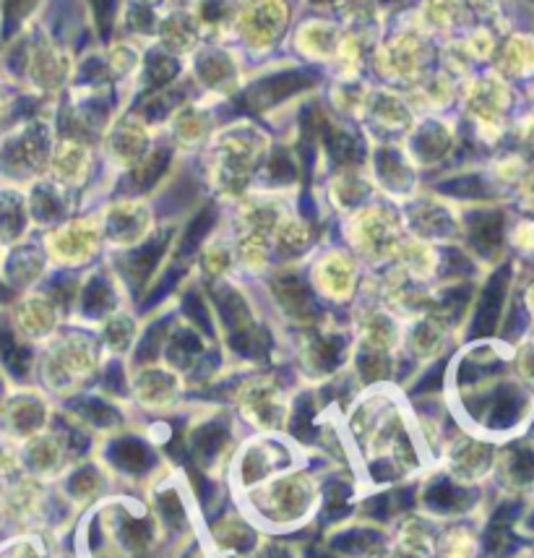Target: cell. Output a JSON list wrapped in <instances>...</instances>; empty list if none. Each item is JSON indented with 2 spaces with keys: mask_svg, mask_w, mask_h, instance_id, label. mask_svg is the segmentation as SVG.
<instances>
[{
  "mask_svg": "<svg viewBox=\"0 0 534 558\" xmlns=\"http://www.w3.org/2000/svg\"><path fill=\"white\" fill-rule=\"evenodd\" d=\"M211 225H214V211H211V209H209V211H204V215H198L196 219H193L191 228H189V232H185L183 254H191V251L196 248V245L204 241L206 232L211 230Z\"/></svg>",
  "mask_w": 534,
  "mask_h": 558,
  "instance_id": "8",
  "label": "cell"
},
{
  "mask_svg": "<svg viewBox=\"0 0 534 558\" xmlns=\"http://www.w3.org/2000/svg\"><path fill=\"white\" fill-rule=\"evenodd\" d=\"M313 3H318V5H320V3H329V0H313Z\"/></svg>",
  "mask_w": 534,
  "mask_h": 558,
  "instance_id": "11",
  "label": "cell"
},
{
  "mask_svg": "<svg viewBox=\"0 0 534 558\" xmlns=\"http://www.w3.org/2000/svg\"><path fill=\"white\" fill-rule=\"evenodd\" d=\"M0 558H58L45 541L43 533L37 530H26V533L16 535L13 541L0 548Z\"/></svg>",
  "mask_w": 534,
  "mask_h": 558,
  "instance_id": "5",
  "label": "cell"
},
{
  "mask_svg": "<svg viewBox=\"0 0 534 558\" xmlns=\"http://www.w3.org/2000/svg\"><path fill=\"white\" fill-rule=\"evenodd\" d=\"M472 241L483 254H490L500 243V217L498 215H480L472 219Z\"/></svg>",
  "mask_w": 534,
  "mask_h": 558,
  "instance_id": "6",
  "label": "cell"
},
{
  "mask_svg": "<svg viewBox=\"0 0 534 558\" xmlns=\"http://www.w3.org/2000/svg\"><path fill=\"white\" fill-rule=\"evenodd\" d=\"M92 9H95L99 32H102V37H107L112 29V22H116L118 0H92Z\"/></svg>",
  "mask_w": 534,
  "mask_h": 558,
  "instance_id": "10",
  "label": "cell"
},
{
  "mask_svg": "<svg viewBox=\"0 0 534 558\" xmlns=\"http://www.w3.org/2000/svg\"><path fill=\"white\" fill-rule=\"evenodd\" d=\"M37 5V0H5L3 3V29L5 35H13L22 19Z\"/></svg>",
  "mask_w": 534,
  "mask_h": 558,
  "instance_id": "7",
  "label": "cell"
},
{
  "mask_svg": "<svg viewBox=\"0 0 534 558\" xmlns=\"http://www.w3.org/2000/svg\"><path fill=\"white\" fill-rule=\"evenodd\" d=\"M313 82H316V76H313L311 71L277 73V76H269L264 78V82H258L256 86H251V89L240 97V102H243L245 110H264V108H271V105L282 102L284 97H292L298 95V92L308 89V86H313Z\"/></svg>",
  "mask_w": 534,
  "mask_h": 558,
  "instance_id": "2",
  "label": "cell"
},
{
  "mask_svg": "<svg viewBox=\"0 0 534 558\" xmlns=\"http://www.w3.org/2000/svg\"><path fill=\"white\" fill-rule=\"evenodd\" d=\"M384 3H399V0H384Z\"/></svg>",
  "mask_w": 534,
  "mask_h": 558,
  "instance_id": "12",
  "label": "cell"
},
{
  "mask_svg": "<svg viewBox=\"0 0 534 558\" xmlns=\"http://www.w3.org/2000/svg\"><path fill=\"white\" fill-rule=\"evenodd\" d=\"M318 488L308 473L274 475L251 490L253 514L269 527H295L316 511Z\"/></svg>",
  "mask_w": 534,
  "mask_h": 558,
  "instance_id": "1",
  "label": "cell"
},
{
  "mask_svg": "<svg viewBox=\"0 0 534 558\" xmlns=\"http://www.w3.org/2000/svg\"><path fill=\"white\" fill-rule=\"evenodd\" d=\"M506 284H509V269L503 267L493 275L490 282H487L483 303H480L477 316H475V327H472V335L475 337H487L493 335V329H496L500 305H503V298H506Z\"/></svg>",
  "mask_w": 534,
  "mask_h": 558,
  "instance_id": "4",
  "label": "cell"
},
{
  "mask_svg": "<svg viewBox=\"0 0 534 558\" xmlns=\"http://www.w3.org/2000/svg\"><path fill=\"white\" fill-rule=\"evenodd\" d=\"M178 73V63L172 58L159 56V52H151L149 56V78L151 84H165L170 82L172 76Z\"/></svg>",
  "mask_w": 534,
  "mask_h": 558,
  "instance_id": "9",
  "label": "cell"
},
{
  "mask_svg": "<svg viewBox=\"0 0 534 558\" xmlns=\"http://www.w3.org/2000/svg\"><path fill=\"white\" fill-rule=\"evenodd\" d=\"M449 473L457 481H477L490 470V451L483 444L462 438L449 451Z\"/></svg>",
  "mask_w": 534,
  "mask_h": 558,
  "instance_id": "3",
  "label": "cell"
}]
</instances>
